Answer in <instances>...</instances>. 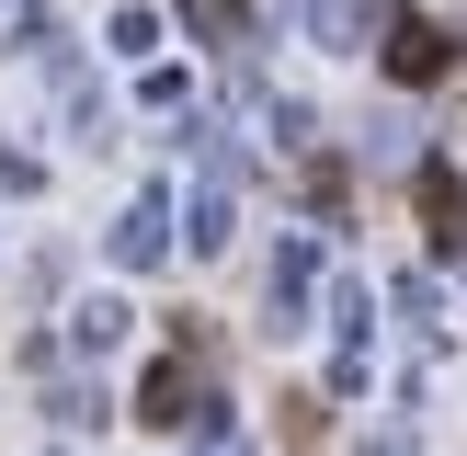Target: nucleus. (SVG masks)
<instances>
[{"label":"nucleus","instance_id":"1","mask_svg":"<svg viewBox=\"0 0 467 456\" xmlns=\"http://www.w3.org/2000/svg\"><path fill=\"white\" fill-rule=\"evenodd\" d=\"M445 57H456V46H445V23H422V12H410L400 35H388V68H400V80H433Z\"/></svg>","mask_w":467,"mask_h":456}]
</instances>
